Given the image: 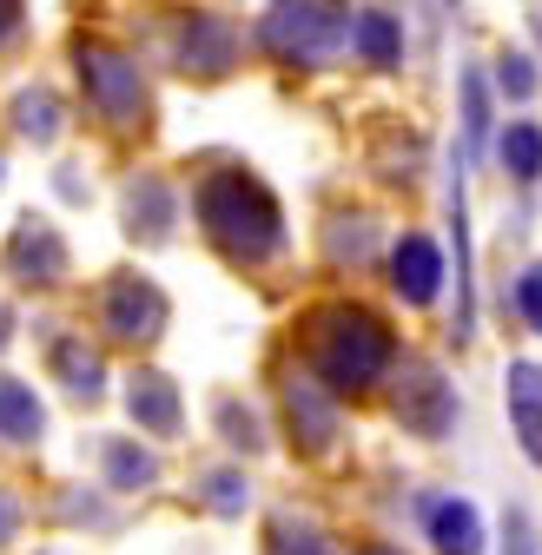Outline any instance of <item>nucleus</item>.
<instances>
[{
	"label": "nucleus",
	"instance_id": "obj_1",
	"mask_svg": "<svg viewBox=\"0 0 542 555\" xmlns=\"http://www.w3.org/2000/svg\"><path fill=\"white\" fill-rule=\"evenodd\" d=\"M198 225H206V238L232 258V264H264L285 251V212L279 198L264 192V179L238 172V166H219L198 179Z\"/></svg>",
	"mask_w": 542,
	"mask_h": 555
},
{
	"label": "nucleus",
	"instance_id": "obj_2",
	"mask_svg": "<svg viewBox=\"0 0 542 555\" xmlns=\"http://www.w3.org/2000/svg\"><path fill=\"white\" fill-rule=\"evenodd\" d=\"M397 358V344L384 331V318H371L364 305H324L311 318V371L331 397H364Z\"/></svg>",
	"mask_w": 542,
	"mask_h": 555
},
{
	"label": "nucleus",
	"instance_id": "obj_3",
	"mask_svg": "<svg viewBox=\"0 0 542 555\" xmlns=\"http://www.w3.org/2000/svg\"><path fill=\"white\" fill-rule=\"evenodd\" d=\"M74 66H80V87H87V106L106 119V126H146V74L140 60L113 40H80L74 47Z\"/></svg>",
	"mask_w": 542,
	"mask_h": 555
},
{
	"label": "nucleus",
	"instance_id": "obj_4",
	"mask_svg": "<svg viewBox=\"0 0 542 555\" xmlns=\"http://www.w3.org/2000/svg\"><path fill=\"white\" fill-rule=\"evenodd\" d=\"M258 47L271 60H285V66H318L337 47H351V14L345 8H311V0L305 8H264Z\"/></svg>",
	"mask_w": 542,
	"mask_h": 555
},
{
	"label": "nucleus",
	"instance_id": "obj_5",
	"mask_svg": "<svg viewBox=\"0 0 542 555\" xmlns=\"http://www.w3.org/2000/svg\"><path fill=\"white\" fill-rule=\"evenodd\" d=\"M166 292L153 285L146 271H113L106 292H100V324L119 337V344H153L166 331Z\"/></svg>",
	"mask_w": 542,
	"mask_h": 555
},
{
	"label": "nucleus",
	"instance_id": "obj_6",
	"mask_svg": "<svg viewBox=\"0 0 542 555\" xmlns=\"http://www.w3.org/2000/svg\"><path fill=\"white\" fill-rule=\"evenodd\" d=\"M8 271L21 278V285H34V292L66 285V271H74V251H66L60 225H47V219H21V225L8 232Z\"/></svg>",
	"mask_w": 542,
	"mask_h": 555
},
{
	"label": "nucleus",
	"instance_id": "obj_7",
	"mask_svg": "<svg viewBox=\"0 0 542 555\" xmlns=\"http://www.w3.org/2000/svg\"><path fill=\"white\" fill-rule=\"evenodd\" d=\"M285 424H292V443L305 456H324L337 443V397L318 377H292L285 384Z\"/></svg>",
	"mask_w": 542,
	"mask_h": 555
},
{
	"label": "nucleus",
	"instance_id": "obj_8",
	"mask_svg": "<svg viewBox=\"0 0 542 555\" xmlns=\"http://www.w3.org/2000/svg\"><path fill=\"white\" fill-rule=\"evenodd\" d=\"M397 424L417 430V437H443V430L456 424V390H450L430 364H417L411 377L397 384Z\"/></svg>",
	"mask_w": 542,
	"mask_h": 555
},
{
	"label": "nucleus",
	"instance_id": "obj_9",
	"mask_svg": "<svg viewBox=\"0 0 542 555\" xmlns=\"http://www.w3.org/2000/svg\"><path fill=\"white\" fill-rule=\"evenodd\" d=\"M126 416L140 424L146 437H179L185 430V403H179V384L166 371H132L126 377Z\"/></svg>",
	"mask_w": 542,
	"mask_h": 555
},
{
	"label": "nucleus",
	"instance_id": "obj_10",
	"mask_svg": "<svg viewBox=\"0 0 542 555\" xmlns=\"http://www.w3.org/2000/svg\"><path fill=\"white\" fill-rule=\"evenodd\" d=\"M390 292L403 305H437V292H443V251L424 232H403L390 245Z\"/></svg>",
	"mask_w": 542,
	"mask_h": 555
},
{
	"label": "nucleus",
	"instance_id": "obj_11",
	"mask_svg": "<svg viewBox=\"0 0 542 555\" xmlns=\"http://www.w3.org/2000/svg\"><path fill=\"white\" fill-rule=\"evenodd\" d=\"M503 403H509V430H516L522 456L542 469V364L535 358H516L503 371Z\"/></svg>",
	"mask_w": 542,
	"mask_h": 555
},
{
	"label": "nucleus",
	"instance_id": "obj_12",
	"mask_svg": "<svg viewBox=\"0 0 542 555\" xmlns=\"http://www.w3.org/2000/svg\"><path fill=\"white\" fill-rule=\"evenodd\" d=\"M172 225H179V198H172V185H166L159 172H140V179L126 185V232L146 238V245H166Z\"/></svg>",
	"mask_w": 542,
	"mask_h": 555
},
{
	"label": "nucleus",
	"instance_id": "obj_13",
	"mask_svg": "<svg viewBox=\"0 0 542 555\" xmlns=\"http://www.w3.org/2000/svg\"><path fill=\"white\" fill-rule=\"evenodd\" d=\"M232 53H238V34L219 14H192L179 34V74H225Z\"/></svg>",
	"mask_w": 542,
	"mask_h": 555
},
{
	"label": "nucleus",
	"instance_id": "obj_14",
	"mask_svg": "<svg viewBox=\"0 0 542 555\" xmlns=\"http://www.w3.org/2000/svg\"><path fill=\"white\" fill-rule=\"evenodd\" d=\"M47 364H53V377L74 390L80 403H100L106 397V358L93 351L87 337H53L47 344Z\"/></svg>",
	"mask_w": 542,
	"mask_h": 555
},
{
	"label": "nucleus",
	"instance_id": "obj_15",
	"mask_svg": "<svg viewBox=\"0 0 542 555\" xmlns=\"http://www.w3.org/2000/svg\"><path fill=\"white\" fill-rule=\"evenodd\" d=\"M430 542H437V555H483V516H477V503H463V496H443V503H430Z\"/></svg>",
	"mask_w": 542,
	"mask_h": 555
},
{
	"label": "nucleus",
	"instance_id": "obj_16",
	"mask_svg": "<svg viewBox=\"0 0 542 555\" xmlns=\"http://www.w3.org/2000/svg\"><path fill=\"white\" fill-rule=\"evenodd\" d=\"M351 53H358L364 66H397V60H403V21L384 14V8L351 14Z\"/></svg>",
	"mask_w": 542,
	"mask_h": 555
},
{
	"label": "nucleus",
	"instance_id": "obj_17",
	"mask_svg": "<svg viewBox=\"0 0 542 555\" xmlns=\"http://www.w3.org/2000/svg\"><path fill=\"white\" fill-rule=\"evenodd\" d=\"M100 463H106V490H119V496L153 490V482H159V456H153V450H140L132 437H106Z\"/></svg>",
	"mask_w": 542,
	"mask_h": 555
},
{
	"label": "nucleus",
	"instance_id": "obj_18",
	"mask_svg": "<svg viewBox=\"0 0 542 555\" xmlns=\"http://www.w3.org/2000/svg\"><path fill=\"white\" fill-rule=\"evenodd\" d=\"M40 430H47V410H40L34 384L0 377V437L8 443H40Z\"/></svg>",
	"mask_w": 542,
	"mask_h": 555
},
{
	"label": "nucleus",
	"instance_id": "obj_19",
	"mask_svg": "<svg viewBox=\"0 0 542 555\" xmlns=\"http://www.w3.org/2000/svg\"><path fill=\"white\" fill-rule=\"evenodd\" d=\"M496 159H503V172L509 179H542V126L535 119H509L503 126V139H496Z\"/></svg>",
	"mask_w": 542,
	"mask_h": 555
},
{
	"label": "nucleus",
	"instance_id": "obj_20",
	"mask_svg": "<svg viewBox=\"0 0 542 555\" xmlns=\"http://www.w3.org/2000/svg\"><path fill=\"white\" fill-rule=\"evenodd\" d=\"M14 126H21V139H34V146H53L60 126H66V106H60L47 87H34V93L14 100Z\"/></svg>",
	"mask_w": 542,
	"mask_h": 555
},
{
	"label": "nucleus",
	"instance_id": "obj_21",
	"mask_svg": "<svg viewBox=\"0 0 542 555\" xmlns=\"http://www.w3.org/2000/svg\"><path fill=\"white\" fill-rule=\"evenodd\" d=\"M271 555H337V542H331V529L324 522H311V516H279L271 522Z\"/></svg>",
	"mask_w": 542,
	"mask_h": 555
},
{
	"label": "nucleus",
	"instance_id": "obj_22",
	"mask_svg": "<svg viewBox=\"0 0 542 555\" xmlns=\"http://www.w3.org/2000/svg\"><path fill=\"white\" fill-rule=\"evenodd\" d=\"M198 503H206L212 516H245V503H251L245 469H206L198 476Z\"/></svg>",
	"mask_w": 542,
	"mask_h": 555
},
{
	"label": "nucleus",
	"instance_id": "obj_23",
	"mask_svg": "<svg viewBox=\"0 0 542 555\" xmlns=\"http://www.w3.org/2000/svg\"><path fill=\"white\" fill-rule=\"evenodd\" d=\"M212 416H219V437H225L232 450H245V456H258V450H264V424L251 416V403L219 397V403H212Z\"/></svg>",
	"mask_w": 542,
	"mask_h": 555
},
{
	"label": "nucleus",
	"instance_id": "obj_24",
	"mask_svg": "<svg viewBox=\"0 0 542 555\" xmlns=\"http://www.w3.org/2000/svg\"><path fill=\"white\" fill-rule=\"evenodd\" d=\"M496 87H503V100H535V87H542V74H535V60L529 53H503L496 60Z\"/></svg>",
	"mask_w": 542,
	"mask_h": 555
},
{
	"label": "nucleus",
	"instance_id": "obj_25",
	"mask_svg": "<svg viewBox=\"0 0 542 555\" xmlns=\"http://www.w3.org/2000/svg\"><path fill=\"white\" fill-rule=\"evenodd\" d=\"M463 132H469V146H483V132H490V87H483V74H463Z\"/></svg>",
	"mask_w": 542,
	"mask_h": 555
},
{
	"label": "nucleus",
	"instance_id": "obj_26",
	"mask_svg": "<svg viewBox=\"0 0 542 555\" xmlns=\"http://www.w3.org/2000/svg\"><path fill=\"white\" fill-rule=\"evenodd\" d=\"M516 311H522V324L542 337V258L522 264V278H516Z\"/></svg>",
	"mask_w": 542,
	"mask_h": 555
},
{
	"label": "nucleus",
	"instance_id": "obj_27",
	"mask_svg": "<svg viewBox=\"0 0 542 555\" xmlns=\"http://www.w3.org/2000/svg\"><path fill=\"white\" fill-rule=\"evenodd\" d=\"M503 535H509V542H503V555H542V548H535V522H529V509H522V503H509Z\"/></svg>",
	"mask_w": 542,
	"mask_h": 555
},
{
	"label": "nucleus",
	"instance_id": "obj_28",
	"mask_svg": "<svg viewBox=\"0 0 542 555\" xmlns=\"http://www.w3.org/2000/svg\"><path fill=\"white\" fill-rule=\"evenodd\" d=\"M21 535V496L14 490H0V548H8Z\"/></svg>",
	"mask_w": 542,
	"mask_h": 555
},
{
	"label": "nucleus",
	"instance_id": "obj_29",
	"mask_svg": "<svg viewBox=\"0 0 542 555\" xmlns=\"http://www.w3.org/2000/svg\"><path fill=\"white\" fill-rule=\"evenodd\" d=\"M8 34H21V8H14V0H0V40H8Z\"/></svg>",
	"mask_w": 542,
	"mask_h": 555
},
{
	"label": "nucleus",
	"instance_id": "obj_30",
	"mask_svg": "<svg viewBox=\"0 0 542 555\" xmlns=\"http://www.w3.org/2000/svg\"><path fill=\"white\" fill-rule=\"evenodd\" d=\"M8 337H14V311L0 305V351H8Z\"/></svg>",
	"mask_w": 542,
	"mask_h": 555
},
{
	"label": "nucleus",
	"instance_id": "obj_31",
	"mask_svg": "<svg viewBox=\"0 0 542 555\" xmlns=\"http://www.w3.org/2000/svg\"><path fill=\"white\" fill-rule=\"evenodd\" d=\"M358 555H397V548H384V542H364V548H358Z\"/></svg>",
	"mask_w": 542,
	"mask_h": 555
},
{
	"label": "nucleus",
	"instance_id": "obj_32",
	"mask_svg": "<svg viewBox=\"0 0 542 555\" xmlns=\"http://www.w3.org/2000/svg\"><path fill=\"white\" fill-rule=\"evenodd\" d=\"M0 179H8V166H0Z\"/></svg>",
	"mask_w": 542,
	"mask_h": 555
}]
</instances>
